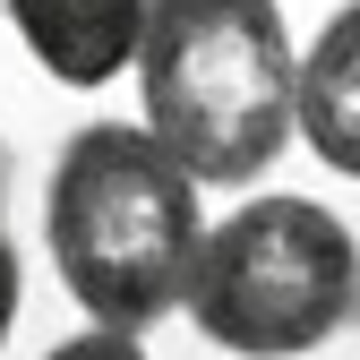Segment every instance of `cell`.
<instances>
[{
    "label": "cell",
    "instance_id": "cell-5",
    "mask_svg": "<svg viewBox=\"0 0 360 360\" xmlns=\"http://www.w3.org/2000/svg\"><path fill=\"white\" fill-rule=\"evenodd\" d=\"M292 138L318 155L335 180H360V0H343V9L300 43Z\"/></svg>",
    "mask_w": 360,
    "mask_h": 360
},
{
    "label": "cell",
    "instance_id": "cell-4",
    "mask_svg": "<svg viewBox=\"0 0 360 360\" xmlns=\"http://www.w3.org/2000/svg\"><path fill=\"white\" fill-rule=\"evenodd\" d=\"M0 18H9V34L34 52L43 77L112 86V77H129L146 0H0Z\"/></svg>",
    "mask_w": 360,
    "mask_h": 360
},
{
    "label": "cell",
    "instance_id": "cell-1",
    "mask_svg": "<svg viewBox=\"0 0 360 360\" xmlns=\"http://www.w3.org/2000/svg\"><path fill=\"white\" fill-rule=\"evenodd\" d=\"M43 249L86 326L138 335L180 318L206 249V189L138 120H86L43 180Z\"/></svg>",
    "mask_w": 360,
    "mask_h": 360
},
{
    "label": "cell",
    "instance_id": "cell-2",
    "mask_svg": "<svg viewBox=\"0 0 360 360\" xmlns=\"http://www.w3.org/2000/svg\"><path fill=\"white\" fill-rule=\"evenodd\" d=\"M292 26L275 0H146L138 129L198 189H257L292 146Z\"/></svg>",
    "mask_w": 360,
    "mask_h": 360
},
{
    "label": "cell",
    "instance_id": "cell-6",
    "mask_svg": "<svg viewBox=\"0 0 360 360\" xmlns=\"http://www.w3.org/2000/svg\"><path fill=\"white\" fill-rule=\"evenodd\" d=\"M43 360H155V352H146L138 335H103V326H77L69 343H52Z\"/></svg>",
    "mask_w": 360,
    "mask_h": 360
},
{
    "label": "cell",
    "instance_id": "cell-7",
    "mask_svg": "<svg viewBox=\"0 0 360 360\" xmlns=\"http://www.w3.org/2000/svg\"><path fill=\"white\" fill-rule=\"evenodd\" d=\"M18 292H26V266H18L9 223H0V343H9V326H18Z\"/></svg>",
    "mask_w": 360,
    "mask_h": 360
},
{
    "label": "cell",
    "instance_id": "cell-3",
    "mask_svg": "<svg viewBox=\"0 0 360 360\" xmlns=\"http://www.w3.org/2000/svg\"><path fill=\"white\" fill-rule=\"evenodd\" d=\"M214 352L232 360H309L343 326H360V240L326 198L257 189L223 223H206L189 300H180Z\"/></svg>",
    "mask_w": 360,
    "mask_h": 360
}]
</instances>
